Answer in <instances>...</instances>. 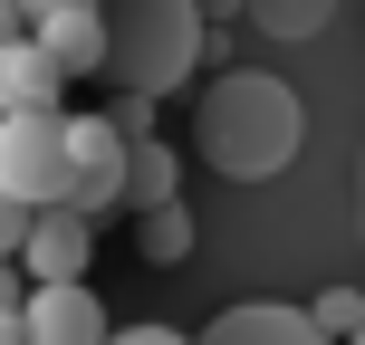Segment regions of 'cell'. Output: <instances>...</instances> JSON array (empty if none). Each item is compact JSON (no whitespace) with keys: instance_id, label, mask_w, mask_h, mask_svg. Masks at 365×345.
Instances as JSON below:
<instances>
[{"instance_id":"obj_1","label":"cell","mask_w":365,"mask_h":345,"mask_svg":"<svg viewBox=\"0 0 365 345\" xmlns=\"http://www.w3.org/2000/svg\"><path fill=\"white\" fill-rule=\"evenodd\" d=\"M308 144V106L279 68H221L192 96V154L221 182H279Z\"/></svg>"},{"instance_id":"obj_2","label":"cell","mask_w":365,"mask_h":345,"mask_svg":"<svg viewBox=\"0 0 365 345\" xmlns=\"http://www.w3.org/2000/svg\"><path fill=\"white\" fill-rule=\"evenodd\" d=\"M212 58V19L192 0H106V87L115 96H182Z\"/></svg>"},{"instance_id":"obj_3","label":"cell","mask_w":365,"mask_h":345,"mask_svg":"<svg viewBox=\"0 0 365 345\" xmlns=\"http://www.w3.org/2000/svg\"><path fill=\"white\" fill-rule=\"evenodd\" d=\"M0 192L48 211L68 201V106L58 115H0Z\"/></svg>"},{"instance_id":"obj_4","label":"cell","mask_w":365,"mask_h":345,"mask_svg":"<svg viewBox=\"0 0 365 345\" xmlns=\"http://www.w3.org/2000/svg\"><path fill=\"white\" fill-rule=\"evenodd\" d=\"M68 211H125V134L106 115H68Z\"/></svg>"},{"instance_id":"obj_5","label":"cell","mask_w":365,"mask_h":345,"mask_svg":"<svg viewBox=\"0 0 365 345\" xmlns=\"http://www.w3.org/2000/svg\"><path fill=\"white\" fill-rule=\"evenodd\" d=\"M115 317L87 278H58V288H29L19 297V345H106Z\"/></svg>"},{"instance_id":"obj_6","label":"cell","mask_w":365,"mask_h":345,"mask_svg":"<svg viewBox=\"0 0 365 345\" xmlns=\"http://www.w3.org/2000/svg\"><path fill=\"white\" fill-rule=\"evenodd\" d=\"M87 259H96V221H87V211H68V201L29 211V240H19V278H29V288L87 278Z\"/></svg>"},{"instance_id":"obj_7","label":"cell","mask_w":365,"mask_h":345,"mask_svg":"<svg viewBox=\"0 0 365 345\" xmlns=\"http://www.w3.org/2000/svg\"><path fill=\"white\" fill-rule=\"evenodd\" d=\"M202 345H336V336L308 307H289V297H240V307H221L202 327Z\"/></svg>"},{"instance_id":"obj_8","label":"cell","mask_w":365,"mask_h":345,"mask_svg":"<svg viewBox=\"0 0 365 345\" xmlns=\"http://www.w3.org/2000/svg\"><path fill=\"white\" fill-rule=\"evenodd\" d=\"M29 38L48 48L58 77H96V68H106V0H68V10L29 19Z\"/></svg>"},{"instance_id":"obj_9","label":"cell","mask_w":365,"mask_h":345,"mask_svg":"<svg viewBox=\"0 0 365 345\" xmlns=\"http://www.w3.org/2000/svg\"><path fill=\"white\" fill-rule=\"evenodd\" d=\"M68 106V77L48 68V48H38L29 29L0 48V115H58Z\"/></svg>"},{"instance_id":"obj_10","label":"cell","mask_w":365,"mask_h":345,"mask_svg":"<svg viewBox=\"0 0 365 345\" xmlns=\"http://www.w3.org/2000/svg\"><path fill=\"white\" fill-rule=\"evenodd\" d=\"M154 201H182V154L164 134H125V211H154Z\"/></svg>"},{"instance_id":"obj_11","label":"cell","mask_w":365,"mask_h":345,"mask_svg":"<svg viewBox=\"0 0 365 345\" xmlns=\"http://www.w3.org/2000/svg\"><path fill=\"white\" fill-rule=\"evenodd\" d=\"M135 250H145L154 269L192 259V211H182V201H154V211H135Z\"/></svg>"},{"instance_id":"obj_12","label":"cell","mask_w":365,"mask_h":345,"mask_svg":"<svg viewBox=\"0 0 365 345\" xmlns=\"http://www.w3.org/2000/svg\"><path fill=\"white\" fill-rule=\"evenodd\" d=\"M240 19H250L259 38H317V29L336 19V0H250Z\"/></svg>"},{"instance_id":"obj_13","label":"cell","mask_w":365,"mask_h":345,"mask_svg":"<svg viewBox=\"0 0 365 345\" xmlns=\"http://www.w3.org/2000/svg\"><path fill=\"white\" fill-rule=\"evenodd\" d=\"M308 317H317V327H327L336 345H346V336L365 327V297H356V288H327V297H317V307H308Z\"/></svg>"},{"instance_id":"obj_14","label":"cell","mask_w":365,"mask_h":345,"mask_svg":"<svg viewBox=\"0 0 365 345\" xmlns=\"http://www.w3.org/2000/svg\"><path fill=\"white\" fill-rule=\"evenodd\" d=\"M19 297H29V278H19V259H0V345H19Z\"/></svg>"},{"instance_id":"obj_15","label":"cell","mask_w":365,"mask_h":345,"mask_svg":"<svg viewBox=\"0 0 365 345\" xmlns=\"http://www.w3.org/2000/svg\"><path fill=\"white\" fill-rule=\"evenodd\" d=\"M19 240H29V201L0 192V259H19Z\"/></svg>"},{"instance_id":"obj_16","label":"cell","mask_w":365,"mask_h":345,"mask_svg":"<svg viewBox=\"0 0 365 345\" xmlns=\"http://www.w3.org/2000/svg\"><path fill=\"white\" fill-rule=\"evenodd\" d=\"M106 345H202V336H182V327H115Z\"/></svg>"},{"instance_id":"obj_17","label":"cell","mask_w":365,"mask_h":345,"mask_svg":"<svg viewBox=\"0 0 365 345\" xmlns=\"http://www.w3.org/2000/svg\"><path fill=\"white\" fill-rule=\"evenodd\" d=\"M192 10H202V19H212V29H221V19H240V10H250V0H192Z\"/></svg>"},{"instance_id":"obj_18","label":"cell","mask_w":365,"mask_h":345,"mask_svg":"<svg viewBox=\"0 0 365 345\" xmlns=\"http://www.w3.org/2000/svg\"><path fill=\"white\" fill-rule=\"evenodd\" d=\"M10 38H19V0H0V48H10Z\"/></svg>"},{"instance_id":"obj_19","label":"cell","mask_w":365,"mask_h":345,"mask_svg":"<svg viewBox=\"0 0 365 345\" xmlns=\"http://www.w3.org/2000/svg\"><path fill=\"white\" fill-rule=\"evenodd\" d=\"M356 230H365V154H356Z\"/></svg>"},{"instance_id":"obj_20","label":"cell","mask_w":365,"mask_h":345,"mask_svg":"<svg viewBox=\"0 0 365 345\" xmlns=\"http://www.w3.org/2000/svg\"><path fill=\"white\" fill-rule=\"evenodd\" d=\"M346 345H365V327H356V336H346Z\"/></svg>"}]
</instances>
